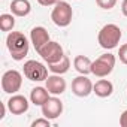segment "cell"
Segmentation results:
<instances>
[{"label":"cell","instance_id":"obj_1","mask_svg":"<svg viewBox=\"0 0 127 127\" xmlns=\"http://www.w3.org/2000/svg\"><path fill=\"white\" fill-rule=\"evenodd\" d=\"M6 48L15 61H21L27 57L30 43H29V39L24 36V33L12 30L6 36Z\"/></svg>","mask_w":127,"mask_h":127},{"label":"cell","instance_id":"obj_2","mask_svg":"<svg viewBox=\"0 0 127 127\" xmlns=\"http://www.w3.org/2000/svg\"><path fill=\"white\" fill-rule=\"evenodd\" d=\"M121 36L123 32L117 24H105L97 34V42L103 49H114L118 46Z\"/></svg>","mask_w":127,"mask_h":127},{"label":"cell","instance_id":"obj_3","mask_svg":"<svg viewBox=\"0 0 127 127\" xmlns=\"http://www.w3.org/2000/svg\"><path fill=\"white\" fill-rule=\"evenodd\" d=\"M115 63H117V58L114 54H111V52L102 54L100 57H97L93 61L91 73L97 78H106L108 75L112 73V70L115 67Z\"/></svg>","mask_w":127,"mask_h":127},{"label":"cell","instance_id":"obj_4","mask_svg":"<svg viewBox=\"0 0 127 127\" xmlns=\"http://www.w3.org/2000/svg\"><path fill=\"white\" fill-rule=\"evenodd\" d=\"M72 18H73V9H72V6L67 2L60 0V2L52 8L51 20H52V23L57 27H67V26H70Z\"/></svg>","mask_w":127,"mask_h":127},{"label":"cell","instance_id":"obj_5","mask_svg":"<svg viewBox=\"0 0 127 127\" xmlns=\"http://www.w3.org/2000/svg\"><path fill=\"white\" fill-rule=\"evenodd\" d=\"M48 70L49 69L45 64H42L40 61H36V60H27L24 63V67H23L24 76L29 81H33V82L46 81V78L49 76L48 75Z\"/></svg>","mask_w":127,"mask_h":127},{"label":"cell","instance_id":"obj_6","mask_svg":"<svg viewBox=\"0 0 127 127\" xmlns=\"http://www.w3.org/2000/svg\"><path fill=\"white\" fill-rule=\"evenodd\" d=\"M23 87V75L21 72L11 69L6 70L2 76V90L6 94H17Z\"/></svg>","mask_w":127,"mask_h":127},{"label":"cell","instance_id":"obj_7","mask_svg":"<svg viewBox=\"0 0 127 127\" xmlns=\"http://www.w3.org/2000/svg\"><path fill=\"white\" fill-rule=\"evenodd\" d=\"M37 54L42 57V60L46 63V64H52V63H57L63 58L64 55V51H63V46L55 42V40H49L48 43H45L39 51Z\"/></svg>","mask_w":127,"mask_h":127},{"label":"cell","instance_id":"obj_8","mask_svg":"<svg viewBox=\"0 0 127 127\" xmlns=\"http://www.w3.org/2000/svg\"><path fill=\"white\" fill-rule=\"evenodd\" d=\"M94 84L88 79L87 75H79L72 81V93L78 97H87L93 93Z\"/></svg>","mask_w":127,"mask_h":127},{"label":"cell","instance_id":"obj_9","mask_svg":"<svg viewBox=\"0 0 127 127\" xmlns=\"http://www.w3.org/2000/svg\"><path fill=\"white\" fill-rule=\"evenodd\" d=\"M42 115L49 118V120H55L63 114V102L57 97V96H51L42 106Z\"/></svg>","mask_w":127,"mask_h":127},{"label":"cell","instance_id":"obj_10","mask_svg":"<svg viewBox=\"0 0 127 127\" xmlns=\"http://www.w3.org/2000/svg\"><path fill=\"white\" fill-rule=\"evenodd\" d=\"M8 105V109L12 115H21V114H26L29 111V100L27 97H24L23 94H12L11 99L6 102Z\"/></svg>","mask_w":127,"mask_h":127},{"label":"cell","instance_id":"obj_11","mask_svg":"<svg viewBox=\"0 0 127 127\" xmlns=\"http://www.w3.org/2000/svg\"><path fill=\"white\" fill-rule=\"evenodd\" d=\"M45 87L46 90L51 93V96H60L66 91L67 88V84H66V79H63L61 75H49L45 81Z\"/></svg>","mask_w":127,"mask_h":127},{"label":"cell","instance_id":"obj_12","mask_svg":"<svg viewBox=\"0 0 127 127\" xmlns=\"http://www.w3.org/2000/svg\"><path fill=\"white\" fill-rule=\"evenodd\" d=\"M49 40H51V39H49V33H48V30H46L45 27L36 26V27L32 29V32H30V42H32V45L34 46L36 52H37L45 43H48Z\"/></svg>","mask_w":127,"mask_h":127},{"label":"cell","instance_id":"obj_13","mask_svg":"<svg viewBox=\"0 0 127 127\" xmlns=\"http://www.w3.org/2000/svg\"><path fill=\"white\" fill-rule=\"evenodd\" d=\"M11 12L15 17H27L32 12V3L29 0H12L11 2Z\"/></svg>","mask_w":127,"mask_h":127},{"label":"cell","instance_id":"obj_14","mask_svg":"<svg viewBox=\"0 0 127 127\" xmlns=\"http://www.w3.org/2000/svg\"><path fill=\"white\" fill-rule=\"evenodd\" d=\"M93 93L97 97H102V99L109 97L114 93V84L109 79H99L93 87Z\"/></svg>","mask_w":127,"mask_h":127},{"label":"cell","instance_id":"obj_15","mask_svg":"<svg viewBox=\"0 0 127 127\" xmlns=\"http://www.w3.org/2000/svg\"><path fill=\"white\" fill-rule=\"evenodd\" d=\"M49 97H51V93L46 90V87H34L30 91V102L34 106H42Z\"/></svg>","mask_w":127,"mask_h":127},{"label":"cell","instance_id":"obj_16","mask_svg":"<svg viewBox=\"0 0 127 127\" xmlns=\"http://www.w3.org/2000/svg\"><path fill=\"white\" fill-rule=\"evenodd\" d=\"M91 66H93V61L87 55H76L73 58V67L79 75L91 73Z\"/></svg>","mask_w":127,"mask_h":127},{"label":"cell","instance_id":"obj_17","mask_svg":"<svg viewBox=\"0 0 127 127\" xmlns=\"http://www.w3.org/2000/svg\"><path fill=\"white\" fill-rule=\"evenodd\" d=\"M70 67V60L67 55H63V58L57 63H52V64H48L49 72L55 73V75H64Z\"/></svg>","mask_w":127,"mask_h":127},{"label":"cell","instance_id":"obj_18","mask_svg":"<svg viewBox=\"0 0 127 127\" xmlns=\"http://www.w3.org/2000/svg\"><path fill=\"white\" fill-rule=\"evenodd\" d=\"M14 27H15V15L12 12L0 15V30L2 32H12Z\"/></svg>","mask_w":127,"mask_h":127},{"label":"cell","instance_id":"obj_19","mask_svg":"<svg viewBox=\"0 0 127 127\" xmlns=\"http://www.w3.org/2000/svg\"><path fill=\"white\" fill-rule=\"evenodd\" d=\"M117 2H118V0H96L97 6L102 8V9H105V11H111L112 8H115Z\"/></svg>","mask_w":127,"mask_h":127},{"label":"cell","instance_id":"obj_20","mask_svg":"<svg viewBox=\"0 0 127 127\" xmlns=\"http://www.w3.org/2000/svg\"><path fill=\"white\" fill-rule=\"evenodd\" d=\"M32 127H51V120L42 115V118H37L32 123Z\"/></svg>","mask_w":127,"mask_h":127},{"label":"cell","instance_id":"obj_21","mask_svg":"<svg viewBox=\"0 0 127 127\" xmlns=\"http://www.w3.org/2000/svg\"><path fill=\"white\" fill-rule=\"evenodd\" d=\"M118 57H120V61L123 63V64H127V43H124V45L120 46Z\"/></svg>","mask_w":127,"mask_h":127},{"label":"cell","instance_id":"obj_22","mask_svg":"<svg viewBox=\"0 0 127 127\" xmlns=\"http://www.w3.org/2000/svg\"><path fill=\"white\" fill-rule=\"evenodd\" d=\"M60 0H37V3L40 6H55Z\"/></svg>","mask_w":127,"mask_h":127},{"label":"cell","instance_id":"obj_23","mask_svg":"<svg viewBox=\"0 0 127 127\" xmlns=\"http://www.w3.org/2000/svg\"><path fill=\"white\" fill-rule=\"evenodd\" d=\"M120 126L121 127H127V109L123 111V114L120 115Z\"/></svg>","mask_w":127,"mask_h":127},{"label":"cell","instance_id":"obj_24","mask_svg":"<svg viewBox=\"0 0 127 127\" xmlns=\"http://www.w3.org/2000/svg\"><path fill=\"white\" fill-rule=\"evenodd\" d=\"M121 12L124 17H127V0H123V3H121Z\"/></svg>","mask_w":127,"mask_h":127}]
</instances>
